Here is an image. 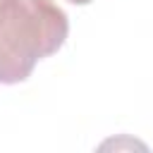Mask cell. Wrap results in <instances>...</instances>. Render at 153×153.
Segmentation results:
<instances>
[{"mask_svg": "<svg viewBox=\"0 0 153 153\" xmlns=\"http://www.w3.org/2000/svg\"><path fill=\"white\" fill-rule=\"evenodd\" d=\"M67 33L69 19L53 0H0V84L26 81L65 45Z\"/></svg>", "mask_w": 153, "mask_h": 153, "instance_id": "6da1fadb", "label": "cell"}, {"mask_svg": "<svg viewBox=\"0 0 153 153\" xmlns=\"http://www.w3.org/2000/svg\"><path fill=\"white\" fill-rule=\"evenodd\" d=\"M67 2H72V5H88V2H93V0H67Z\"/></svg>", "mask_w": 153, "mask_h": 153, "instance_id": "7a4b0ae2", "label": "cell"}]
</instances>
